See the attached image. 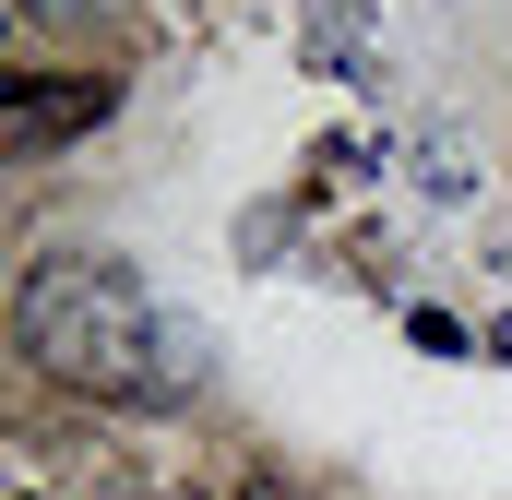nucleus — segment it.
<instances>
[{"instance_id": "nucleus-3", "label": "nucleus", "mask_w": 512, "mask_h": 500, "mask_svg": "<svg viewBox=\"0 0 512 500\" xmlns=\"http://www.w3.org/2000/svg\"><path fill=\"white\" fill-rule=\"evenodd\" d=\"M489 358H512V322H501V334H489Z\"/></svg>"}, {"instance_id": "nucleus-4", "label": "nucleus", "mask_w": 512, "mask_h": 500, "mask_svg": "<svg viewBox=\"0 0 512 500\" xmlns=\"http://www.w3.org/2000/svg\"><path fill=\"white\" fill-rule=\"evenodd\" d=\"M251 500H286V489H251Z\"/></svg>"}, {"instance_id": "nucleus-2", "label": "nucleus", "mask_w": 512, "mask_h": 500, "mask_svg": "<svg viewBox=\"0 0 512 500\" xmlns=\"http://www.w3.org/2000/svg\"><path fill=\"white\" fill-rule=\"evenodd\" d=\"M108 108H120L108 72H84V84H36V72H24V84L0 96V143H12V155H48L60 131H96Z\"/></svg>"}, {"instance_id": "nucleus-1", "label": "nucleus", "mask_w": 512, "mask_h": 500, "mask_svg": "<svg viewBox=\"0 0 512 500\" xmlns=\"http://www.w3.org/2000/svg\"><path fill=\"white\" fill-rule=\"evenodd\" d=\"M12 334H24V358L48 381L108 393V405H143V393L179 381L167 322H155V298H143V274L120 250H48L24 274V298H12Z\"/></svg>"}]
</instances>
